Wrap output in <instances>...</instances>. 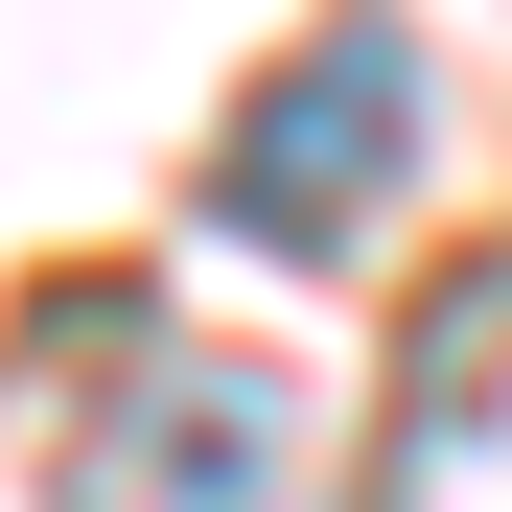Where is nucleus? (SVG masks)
<instances>
[{
    "label": "nucleus",
    "instance_id": "1",
    "mask_svg": "<svg viewBox=\"0 0 512 512\" xmlns=\"http://www.w3.org/2000/svg\"><path fill=\"white\" fill-rule=\"evenodd\" d=\"M396 140H419V47H396V24H326V47L256 70V117L210 140V210H233L256 256H326V233L396 187Z\"/></svg>",
    "mask_w": 512,
    "mask_h": 512
},
{
    "label": "nucleus",
    "instance_id": "2",
    "mask_svg": "<svg viewBox=\"0 0 512 512\" xmlns=\"http://www.w3.org/2000/svg\"><path fill=\"white\" fill-rule=\"evenodd\" d=\"M280 373H210V350H163L117 419H94V466H70V512H256L280 489Z\"/></svg>",
    "mask_w": 512,
    "mask_h": 512
}]
</instances>
